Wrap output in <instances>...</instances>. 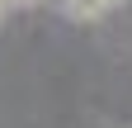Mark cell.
Masks as SVG:
<instances>
[{
  "label": "cell",
  "instance_id": "cell-1",
  "mask_svg": "<svg viewBox=\"0 0 132 128\" xmlns=\"http://www.w3.org/2000/svg\"><path fill=\"white\" fill-rule=\"evenodd\" d=\"M118 5H127V0H66V14H71L76 24H90V19H104V14H113Z\"/></svg>",
  "mask_w": 132,
  "mask_h": 128
},
{
  "label": "cell",
  "instance_id": "cell-2",
  "mask_svg": "<svg viewBox=\"0 0 132 128\" xmlns=\"http://www.w3.org/2000/svg\"><path fill=\"white\" fill-rule=\"evenodd\" d=\"M10 10H14V5H10V0H0V24H5V14H10Z\"/></svg>",
  "mask_w": 132,
  "mask_h": 128
},
{
  "label": "cell",
  "instance_id": "cell-3",
  "mask_svg": "<svg viewBox=\"0 0 132 128\" xmlns=\"http://www.w3.org/2000/svg\"><path fill=\"white\" fill-rule=\"evenodd\" d=\"M10 5H43V0H10Z\"/></svg>",
  "mask_w": 132,
  "mask_h": 128
}]
</instances>
